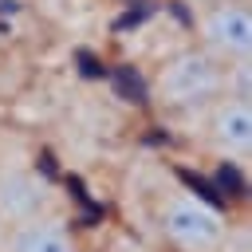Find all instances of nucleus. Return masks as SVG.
I'll return each mask as SVG.
<instances>
[{
    "label": "nucleus",
    "instance_id": "4",
    "mask_svg": "<svg viewBox=\"0 0 252 252\" xmlns=\"http://www.w3.org/2000/svg\"><path fill=\"white\" fill-rule=\"evenodd\" d=\"M55 209H59L55 185L35 165H24V161L0 165V220L4 224H20V220H32Z\"/></svg>",
    "mask_w": 252,
    "mask_h": 252
},
{
    "label": "nucleus",
    "instance_id": "3",
    "mask_svg": "<svg viewBox=\"0 0 252 252\" xmlns=\"http://www.w3.org/2000/svg\"><path fill=\"white\" fill-rule=\"evenodd\" d=\"M197 47L224 67L252 63V8L248 0H213L197 16Z\"/></svg>",
    "mask_w": 252,
    "mask_h": 252
},
{
    "label": "nucleus",
    "instance_id": "5",
    "mask_svg": "<svg viewBox=\"0 0 252 252\" xmlns=\"http://www.w3.org/2000/svg\"><path fill=\"white\" fill-rule=\"evenodd\" d=\"M205 142L228 158V161H244L252 154V102L240 91H224L220 98H213L205 110Z\"/></svg>",
    "mask_w": 252,
    "mask_h": 252
},
{
    "label": "nucleus",
    "instance_id": "7",
    "mask_svg": "<svg viewBox=\"0 0 252 252\" xmlns=\"http://www.w3.org/2000/svg\"><path fill=\"white\" fill-rule=\"evenodd\" d=\"M4 228H8V224H4V220H0V240H4Z\"/></svg>",
    "mask_w": 252,
    "mask_h": 252
},
{
    "label": "nucleus",
    "instance_id": "6",
    "mask_svg": "<svg viewBox=\"0 0 252 252\" xmlns=\"http://www.w3.org/2000/svg\"><path fill=\"white\" fill-rule=\"evenodd\" d=\"M0 252H83V248H79L75 224L55 209V213H39L32 220L8 224Z\"/></svg>",
    "mask_w": 252,
    "mask_h": 252
},
{
    "label": "nucleus",
    "instance_id": "2",
    "mask_svg": "<svg viewBox=\"0 0 252 252\" xmlns=\"http://www.w3.org/2000/svg\"><path fill=\"white\" fill-rule=\"evenodd\" d=\"M158 232L173 252H224L232 240V224L209 201L177 189L158 209Z\"/></svg>",
    "mask_w": 252,
    "mask_h": 252
},
{
    "label": "nucleus",
    "instance_id": "1",
    "mask_svg": "<svg viewBox=\"0 0 252 252\" xmlns=\"http://www.w3.org/2000/svg\"><path fill=\"white\" fill-rule=\"evenodd\" d=\"M232 79H248V63L244 67H224L205 47H185V51L169 55L158 67L154 102L169 114H193V110H205L224 91H232Z\"/></svg>",
    "mask_w": 252,
    "mask_h": 252
}]
</instances>
